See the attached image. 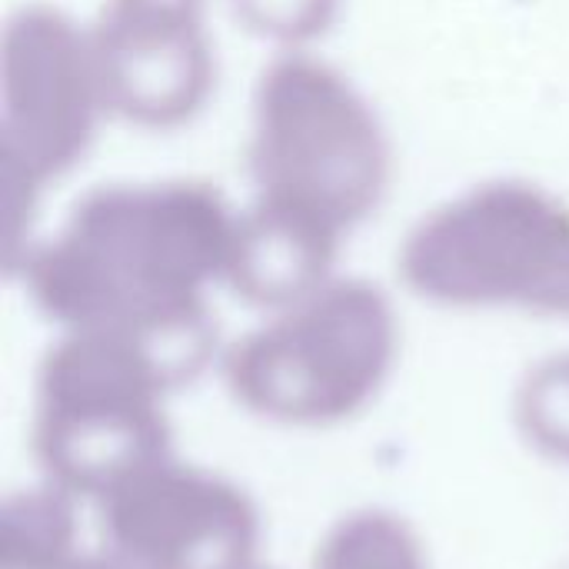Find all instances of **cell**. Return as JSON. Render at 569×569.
<instances>
[{
    "instance_id": "cell-1",
    "label": "cell",
    "mask_w": 569,
    "mask_h": 569,
    "mask_svg": "<svg viewBox=\"0 0 569 569\" xmlns=\"http://www.w3.org/2000/svg\"><path fill=\"white\" fill-rule=\"evenodd\" d=\"M237 210L217 183H103L10 270L57 330L147 343L183 383L217 357L210 287L223 283Z\"/></svg>"
},
{
    "instance_id": "cell-2",
    "label": "cell",
    "mask_w": 569,
    "mask_h": 569,
    "mask_svg": "<svg viewBox=\"0 0 569 569\" xmlns=\"http://www.w3.org/2000/svg\"><path fill=\"white\" fill-rule=\"evenodd\" d=\"M253 197L303 207L343 233L370 220L393 180V147L370 97L313 50L277 53L250 103Z\"/></svg>"
},
{
    "instance_id": "cell-3",
    "label": "cell",
    "mask_w": 569,
    "mask_h": 569,
    "mask_svg": "<svg viewBox=\"0 0 569 569\" xmlns=\"http://www.w3.org/2000/svg\"><path fill=\"white\" fill-rule=\"evenodd\" d=\"M397 270L437 307L569 320V200L517 177L473 183L407 230Z\"/></svg>"
},
{
    "instance_id": "cell-4",
    "label": "cell",
    "mask_w": 569,
    "mask_h": 569,
    "mask_svg": "<svg viewBox=\"0 0 569 569\" xmlns=\"http://www.w3.org/2000/svg\"><path fill=\"white\" fill-rule=\"evenodd\" d=\"M397 350L400 320L390 297L370 280L333 277L233 340L220 370L230 397L253 417L330 427L383 390Z\"/></svg>"
},
{
    "instance_id": "cell-5",
    "label": "cell",
    "mask_w": 569,
    "mask_h": 569,
    "mask_svg": "<svg viewBox=\"0 0 569 569\" xmlns=\"http://www.w3.org/2000/svg\"><path fill=\"white\" fill-rule=\"evenodd\" d=\"M173 370L137 337L60 330L37 370L33 453L50 483L97 500L170 453Z\"/></svg>"
},
{
    "instance_id": "cell-6",
    "label": "cell",
    "mask_w": 569,
    "mask_h": 569,
    "mask_svg": "<svg viewBox=\"0 0 569 569\" xmlns=\"http://www.w3.org/2000/svg\"><path fill=\"white\" fill-rule=\"evenodd\" d=\"M107 113L93 30L50 3L20 7L0 47V160L7 270L33 247V220L50 180L90 150Z\"/></svg>"
},
{
    "instance_id": "cell-7",
    "label": "cell",
    "mask_w": 569,
    "mask_h": 569,
    "mask_svg": "<svg viewBox=\"0 0 569 569\" xmlns=\"http://www.w3.org/2000/svg\"><path fill=\"white\" fill-rule=\"evenodd\" d=\"M103 547L137 569L257 563L260 513L233 480L163 453L97 497Z\"/></svg>"
},
{
    "instance_id": "cell-8",
    "label": "cell",
    "mask_w": 569,
    "mask_h": 569,
    "mask_svg": "<svg viewBox=\"0 0 569 569\" xmlns=\"http://www.w3.org/2000/svg\"><path fill=\"white\" fill-rule=\"evenodd\" d=\"M90 30L110 117L140 130H177L207 107L217 87L207 23L97 13Z\"/></svg>"
},
{
    "instance_id": "cell-9",
    "label": "cell",
    "mask_w": 569,
    "mask_h": 569,
    "mask_svg": "<svg viewBox=\"0 0 569 569\" xmlns=\"http://www.w3.org/2000/svg\"><path fill=\"white\" fill-rule=\"evenodd\" d=\"M343 237L340 227L303 207L253 197L237 210L223 287L267 313L293 307L337 277Z\"/></svg>"
},
{
    "instance_id": "cell-10",
    "label": "cell",
    "mask_w": 569,
    "mask_h": 569,
    "mask_svg": "<svg viewBox=\"0 0 569 569\" xmlns=\"http://www.w3.org/2000/svg\"><path fill=\"white\" fill-rule=\"evenodd\" d=\"M77 500L50 480L20 490L3 513L0 569H63L77 560Z\"/></svg>"
},
{
    "instance_id": "cell-11",
    "label": "cell",
    "mask_w": 569,
    "mask_h": 569,
    "mask_svg": "<svg viewBox=\"0 0 569 569\" xmlns=\"http://www.w3.org/2000/svg\"><path fill=\"white\" fill-rule=\"evenodd\" d=\"M313 569H430L420 537L387 510L343 517L317 547Z\"/></svg>"
},
{
    "instance_id": "cell-12",
    "label": "cell",
    "mask_w": 569,
    "mask_h": 569,
    "mask_svg": "<svg viewBox=\"0 0 569 569\" xmlns=\"http://www.w3.org/2000/svg\"><path fill=\"white\" fill-rule=\"evenodd\" d=\"M517 423L537 450L569 463V353L547 357L523 377Z\"/></svg>"
},
{
    "instance_id": "cell-13",
    "label": "cell",
    "mask_w": 569,
    "mask_h": 569,
    "mask_svg": "<svg viewBox=\"0 0 569 569\" xmlns=\"http://www.w3.org/2000/svg\"><path fill=\"white\" fill-rule=\"evenodd\" d=\"M233 20L280 53L310 50L340 13V0H230Z\"/></svg>"
},
{
    "instance_id": "cell-14",
    "label": "cell",
    "mask_w": 569,
    "mask_h": 569,
    "mask_svg": "<svg viewBox=\"0 0 569 569\" xmlns=\"http://www.w3.org/2000/svg\"><path fill=\"white\" fill-rule=\"evenodd\" d=\"M100 13L120 20L207 23V0H103Z\"/></svg>"
},
{
    "instance_id": "cell-15",
    "label": "cell",
    "mask_w": 569,
    "mask_h": 569,
    "mask_svg": "<svg viewBox=\"0 0 569 569\" xmlns=\"http://www.w3.org/2000/svg\"><path fill=\"white\" fill-rule=\"evenodd\" d=\"M63 569H137L133 563H127L123 557L110 553L107 547L100 553H80L77 560H70Z\"/></svg>"
},
{
    "instance_id": "cell-16",
    "label": "cell",
    "mask_w": 569,
    "mask_h": 569,
    "mask_svg": "<svg viewBox=\"0 0 569 569\" xmlns=\"http://www.w3.org/2000/svg\"><path fill=\"white\" fill-rule=\"evenodd\" d=\"M243 569H270V567H260V563H250V567H243Z\"/></svg>"
}]
</instances>
